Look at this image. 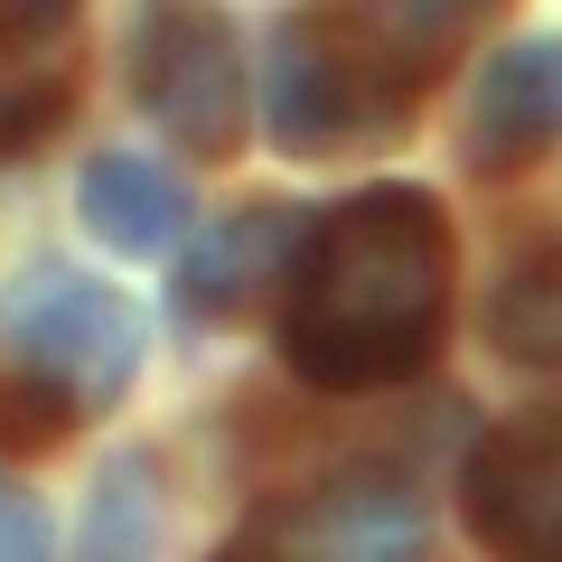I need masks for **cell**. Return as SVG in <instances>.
<instances>
[{
    "label": "cell",
    "mask_w": 562,
    "mask_h": 562,
    "mask_svg": "<svg viewBox=\"0 0 562 562\" xmlns=\"http://www.w3.org/2000/svg\"><path fill=\"white\" fill-rule=\"evenodd\" d=\"M0 562H47V506L0 479Z\"/></svg>",
    "instance_id": "14"
},
{
    "label": "cell",
    "mask_w": 562,
    "mask_h": 562,
    "mask_svg": "<svg viewBox=\"0 0 562 562\" xmlns=\"http://www.w3.org/2000/svg\"><path fill=\"white\" fill-rule=\"evenodd\" d=\"M487 338H497V357L535 366V375H562V254H535L497 281Z\"/></svg>",
    "instance_id": "11"
},
{
    "label": "cell",
    "mask_w": 562,
    "mask_h": 562,
    "mask_svg": "<svg viewBox=\"0 0 562 562\" xmlns=\"http://www.w3.org/2000/svg\"><path fill=\"white\" fill-rule=\"evenodd\" d=\"M310 235H319V225H310L301 206H235L225 225H206V235L188 244V262H179V310H188V319H235L262 281L281 272V262L310 254Z\"/></svg>",
    "instance_id": "7"
},
{
    "label": "cell",
    "mask_w": 562,
    "mask_h": 562,
    "mask_svg": "<svg viewBox=\"0 0 562 562\" xmlns=\"http://www.w3.org/2000/svg\"><path fill=\"white\" fill-rule=\"evenodd\" d=\"M150 525H160V487H150V460H113V469L94 479L85 562H150Z\"/></svg>",
    "instance_id": "12"
},
{
    "label": "cell",
    "mask_w": 562,
    "mask_h": 562,
    "mask_svg": "<svg viewBox=\"0 0 562 562\" xmlns=\"http://www.w3.org/2000/svg\"><path fill=\"white\" fill-rule=\"evenodd\" d=\"M479 20H487V0H328L338 47L357 57V76L375 85L394 113L460 57Z\"/></svg>",
    "instance_id": "6"
},
{
    "label": "cell",
    "mask_w": 562,
    "mask_h": 562,
    "mask_svg": "<svg viewBox=\"0 0 562 562\" xmlns=\"http://www.w3.org/2000/svg\"><path fill=\"white\" fill-rule=\"evenodd\" d=\"M0 357L57 413H94L140 375V310L76 262H29L0 281Z\"/></svg>",
    "instance_id": "2"
},
{
    "label": "cell",
    "mask_w": 562,
    "mask_h": 562,
    "mask_svg": "<svg viewBox=\"0 0 562 562\" xmlns=\"http://www.w3.org/2000/svg\"><path fill=\"white\" fill-rule=\"evenodd\" d=\"M310 553L319 562H422V497L394 479H338L319 506L301 516Z\"/></svg>",
    "instance_id": "10"
},
{
    "label": "cell",
    "mask_w": 562,
    "mask_h": 562,
    "mask_svg": "<svg viewBox=\"0 0 562 562\" xmlns=\"http://www.w3.org/2000/svg\"><path fill=\"white\" fill-rule=\"evenodd\" d=\"M85 0H0V47H38V38H66Z\"/></svg>",
    "instance_id": "15"
},
{
    "label": "cell",
    "mask_w": 562,
    "mask_h": 562,
    "mask_svg": "<svg viewBox=\"0 0 562 562\" xmlns=\"http://www.w3.org/2000/svg\"><path fill=\"white\" fill-rule=\"evenodd\" d=\"M562 140V38H516L487 57L479 103H469V160L525 169L535 150Z\"/></svg>",
    "instance_id": "8"
},
{
    "label": "cell",
    "mask_w": 562,
    "mask_h": 562,
    "mask_svg": "<svg viewBox=\"0 0 562 562\" xmlns=\"http://www.w3.org/2000/svg\"><path fill=\"white\" fill-rule=\"evenodd\" d=\"M394 122L403 113L357 76L328 10H291L272 29V47H262V132L281 150H347V140H375Z\"/></svg>",
    "instance_id": "4"
},
{
    "label": "cell",
    "mask_w": 562,
    "mask_h": 562,
    "mask_svg": "<svg viewBox=\"0 0 562 562\" xmlns=\"http://www.w3.org/2000/svg\"><path fill=\"white\" fill-rule=\"evenodd\" d=\"M469 535L497 562H562V403L497 422L469 460Z\"/></svg>",
    "instance_id": "5"
},
{
    "label": "cell",
    "mask_w": 562,
    "mask_h": 562,
    "mask_svg": "<svg viewBox=\"0 0 562 562\" xmlns=\"http://www.w3.org/2000/svg\"><path fill=\"white\" fill-rule=\"evenodd\" d=\"M216 562H291V553H281V543H254V535H244V543H225Z\"/></svg>",
    "instance_id": "16"
},
{
    "label": "cell",
    "mask_w": 562,
    "mask_h": 562,
    "mask_svg": "<svg viewBox=\"0 0 562 562\" xmlns=\"http://www.w3.org/2000/svg\"><path fill=\"white\" fill-rule=\"evenodd\" d=\"M132 94H140V113L160 122L179 150H198V160H225L244 140V122H254L235 29H225L206 0H140V20H132Z\"/></svg>",
    "instance_id": "3"
},
{
    "label": "cell",
    "mask_w": 562,
    "mask_h": 562,
    "mask_svg": "<svg viewBox=\"0 0 562 562\" xmlns=\"http://www.w3.org/2000/svg\"><path fill=\"white\" fill-rule=\"evenodd\" d=\"M57 113H66V85L57 76H47V85H0V150L57 132Z\"/></svg>",
    "instance_id": "13"
},
{
    "label": "cell",
    "mask_w": 562,
    "mask_h": 562,
    "mask_svg": "<svg viewBox=\"0 0 562 562\" xmlns=\"http://www.w3.org/2000/svg\"><path fill=\"white\" fill-rule=\"evenodd\" d=\"M76 216H85V235L113 244V254H169L179 225H188V198H179V179H169L160 160L103 150V160L76 179Z\"/></svg>",
    "instance_id": "9"
},
{
    "label": "cell",
    "mask_w": 562,
    "mask_h": 562,
    "mask_svg": "<svg viewBox=\"0 0 562 562\" xmlns=\"http://www.w3.org/2000/svg\"><path fill=\"white\" fill-rule=\"evenodd\" d=\"M450 319V225L422 188H366L291 262L281 357L319 394H375L431 366Z\"/></svg>",
    "instance_id": "1"
}]
</instances>
